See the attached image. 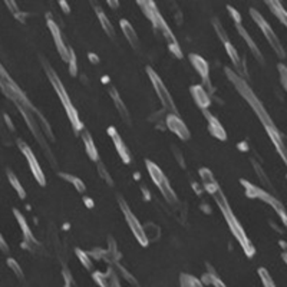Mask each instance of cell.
<instances>
[{"label": "cell", "mask_w": 287, "mask_h": 287, "mask_svg": "<svg viewBox=\"0 0 287 287\" xmlns=\"http://www.w3.org/2000/svg\"><path fill=\"white\" fill-rule=\"evenodd\" d=\"M190 60H191L193 66L196 68V71L201 75V78H204L205 81H208V63L205 62V59H203L200 55L191 53L190 55Z\"/></svg>", "instance_id": "obj_15"}, {"label": "cell", "mask_w": 287, "mask_h": 287, "mask_svg": "<svg viewBox=\"0 0 287 287\" xmlns=\"http://www.w3.org/2000/svg\"><path fill=\"white\" fill-rule=\"evenodd\" d=\"M109 135H112V138H114V141H115V147H117V150H118V152H120V155L123 158V161L125 163H129V155H128V151H126V148H125V145H123L122 139L120 138V135L112 129H109Z\"/></svg>", "instance_id": "obj_17"}, {"label": "cell", "mask_w": 287, "mask_h": 287, "mask_svg": "<svg viewBox=\"0 0 287 287\" xmlns=\"http://www.w3.org/2000/svg\"><path fill=\"white\" fill-rule=\"evenodd\" d=\"M258 276H260V279H261V283H263V286L264 287H276L274 285V282H273V279H272V276L269 274V272L266 270V269H258Z\"/></svg>", "instance_id": "obj_20"}, {"label": "cell", "mask_w": 287, "mask_h": 287, "mask_svg": "<svg viewBox=\"0 0 287 287\" xmlns=\"http://www.w3.org/2000/svg\"><path fill=\"white\" fill-rule=\"evenodd\" d=\"M240 182H242V185L244 187V190H246V196L248 197V198L260 200V201H263V203H266V204L270 205V207H272V208L279 214V217H280V218H282V221H283V226L287 228V211H286V208H285V205L282 204L276 197H273L270 193H267L266 190L258 188V187L253 185L251 182L244 181V180H242Z\"/></svg>", "instance_id": "obj_3"}, {"label": "cell", "mask_w": 287, "mask_h": 287, "mask_svg": "<svg viewBox=\"0 0 287 287\" xmlns=\"http://www.w3.org/2000/svg\"><path fill=\"white\" fill-rule=\"evenodd\" d=\"M236 26H237V30H239V33L242 35V38L246 41V43L248 45V47L251 49V52H253V55H254V58L263 65L264 63V59H263V55L260 53V50H258V47H257V45L254 43V41L251 39V36L247 33V30L240 25V23H236Z\"/></svg>", "instance_id": "obj_12"}, {"label": "cell", "mask_w": 287, "mask_h": 287, "mask_svg": "<svg viewBox=\"0 0 287 287\" xmlns=\"http://www.w3.org/2000/svg\"><path fill=\"white\" fill-rule=\"evenodd\" d=\"M96 13H98V17H99V22H101V25H102V28L105 29V32L109 35V36H115V32H114V28H112V25H111V22L106 19V16L104 15V12L101 10V9H96Z\"/></svg>", "instance_id": "obj_18"}, {"label": "cell", "mask_w": 287, "mask_h": 287, "mask_svg": "<svg viewBox=\"0 0 287 287\" xmlns=\"http://www.w3.org/2000/svg\"><path fill=\"white\" fill-rule=\"evenodd\" d=\"M286 178H287V177H286Z\"/></svg>", "instance_id": "obj_27"}, {"label": "cell", "mask_w": 287, "mask_h": 287, "mask_svg": "<svg viewBox=\"0 0 287 287\" xmlns=\"http://www.w3.org/2000/svg\"><path fill=\"white\" fill-rule=\"evenodd\" d=\"M10 181H12V184H13V185L16 187V191H17V193L20 194V197L23 198V197H25L23 188H22V185H20V184H17V181H16V177H13L12 174H10Z\"/></svg>", "instance_id": "obj_25"}, {"label": "cell", "mask_w": 287, "mask_h": 287, "mask_svg": "<svg viewBox=\"0 0 287 287\" xmlns=\"http://www.w3.org/2000/svg\"><path fill=\"white\" fill-rule=\"evenodd\" d=\"M250 15H251V17H253V20L257 23V26L260 28V30L263 32V35L266 36L267 42L270 43V46H272V49L274 50V53H276L280 59H285V58H286L285 47H283L282 42L279 41L276 32H274V30L272 29V26L269 25V22H267V20L261 16V13L257 12L256 9H250Z\"/></svg>", "instance_id": "obj_4"}, {"label": "cell", "mask_w": 287, "mask_h": 287, "mask_svg": "<svg viewBox=\"0 0 287 287\" xmlns=\"http://www.w3.org/2000/svg\"><path fill=\"white\" fill-rule=\"evenodd\" d=\"M204 112V115L207 117V120H208V128H210V132L215 136V138H218V139H221V141H226L227 139V135H226V131H224V128L221 126V123L218 122L207 109L203 111Z\"/></svg>", "instance_id": "obj_11"}, {"label": "cell", "mask_w": 287, "mask_h": 287, "mask_svg": "<svg viewBox=\"0 0 287 287\" xmlns=\"http://www.w3.org/2000/svg\"><path fill=\"white\" fill-rule=\"evenodd\" d=\"M121 28H122L123 35H125V38L128 39V42H129L134 47H136L139 42H138V36H136L135 30L132 29V26H131L126 20H121Z\"/></svg>", "instance_id": "obj_16"}, {"label": "cell", "mask_w": 287, "mask_h": 287, "mask_svg": "<svg viewBox=\"0 0 287 287\" xmlns=\"http://www.w3.org/2000/svg\"><path fill=\"white\" fill-rule=\"evenodd\" d=\"M277 69H279V75H280V82H282L283 88L286 89L287 92V65H285V63H279Z\"/></svg>", "instance_id": "obj_23"}, {"label": "cell", "mask_w": 287, "mask_h": 287, "mask_svg": "<svg viewBox=\"0 0 287 287\" xmlns=\"http://www.w3.org/2000/svg\"><path fill=\"white\" fill-rule=\"evenodd\" d=\"M47 75H49L50 82L53 83V88L56 89L58 95L60 96V101H62V104H63V106H65V109H66V112H68V117H69V120H71V122H72L74 129H75V131H79V129L82 128V123L79 121V117H78L76 109H75V108L72 106V104H71V99H69V96H68V92L65 91L62 82L59 81V78L56 76V74H55L50 68H47Z\"/></svg>", "instance_id": "obj_5"}, {"label": "cell", "mask_w": 287, "mask_h": 287, "mask_svg": "<svg viewBox=\"0 0 287 287\" xmlns=\"http://www.w3.org/2000/svg\"><path fill=\"white\" fill-rule=\"evenodd\" d=\"M212 196H214V200H215L217 205L220 207V210H221V212H223V215H224V218H226V221H227V224H228V228H230L231 233H233V236L237 239V242L240 243V246L243 247V250H244L247 257H253V256L256 254V248L253 247L251 242L248 240L244 228L242 227V224H240L239 220L236 218L233 210L230 208V205L227 203L226 196L221 193L220 188H218L215 193H212Z\"/></svg>", "instance_id": "obj_2"}, {"label": "cell", "mask_w": 287, "mask_h": 287, "mask_svg": "<svg viewBox=\"0 0 287 287\" xmlns=\"http://www.w3.org/2000/svg\"><path fill=\"white\" fill-rule=\"evenodd\" d=\"M22 150H23V152H25V155H26V158H28V161H29V165H30V169H32V172H33V175L36 177V180L39 181V184L45 185V175H43V172H42L41 166L38 164V161H36L33 152H32L28 147H25V145L22 147Z\"/></svg>", "instance_id": "obj_10"}, {"label": "cell", "mask_w": 287, "mask_h": 287, "mask_svg": "<svg viewBox=\"0 0 287 287\" xmlns=\"http://www.w3.org/2000/svg\"><path fill=\"white\" fill-rule=\"evenodd\" d=\"M166 126L171 132H174L177 136H180L181 139H188L190 138V131L185 126V123L181 121V118L178 115L169 114L166 117Z\"/></svg>", "instance_id": "obj_8"}, {"label": "cell", "mask_w": 287, "mask_h": 287, "mask_svg": "<svg viewBox=\"0 0 287 287\" xmlns=\"http://www.w3.org/2000/svg\"><path fill=\"white\" fill-rule=\"evenodd\" d=\"M266 3H267L269 9L272 10V13L287 28V10L283 7V4L277 0H269Z\"/></svg>", "instance_id": "obj_14"}, {"label": "cell", "mask_w": 287, "mask_h": 287, "mask_svg": "<svg viewBox=\"0 0 287 287\" xmlns=\"http://www.w3.org/2000/svg\"><path fill=\"white\" fill-rule=\"evenodd\" d=\"M112 95H114V101H115V104H117V106H118V111H120V114H121L123 118L128 121V112H126V109H125V105H123L122 102H121V99H120L118 93H117L115 91H112Z\"/></svg>", "instance_id": "obj_22"}, {"label": "cell", "mask_w": 287, "mask_h": 287, "mask_svg": "<svg viewBox=\"0 0 287 287\" xmlns=\"http://www.w3.org/2000/svg\"><path fill=\"white\" fill-rule=\"evenodd\" d=\"M191 93H193V96H194V101L197 102V105L205 111L208 106H210V98H208V95H207V92H205V89L203 86H200V85H196V86H193L191 88Z\"/></svg>", "instance_id": "obj_13"}, {"label": "cell", "mask_w": 287, "mask_h": 287, "mask_svg": "<svg viewBox=\"0 0 287 287\" xmlns=\"http://www.w3.org/2000/svg\"><path fill=\"white\" fill-rule=\"evenodd\" d=\"M226 74L228 76V79L234 83L236 89L240 92V95L248 102V105L251 106V109L254 111V114L257 115V118L260 120L261 125L264 126L269 138L272 139L274 148L277 150L279 155L282 157V160L285 161V164L287 165V144L285 142V136L282 135V132L279 131V128L276 126V123L273 122L272 117L269 115V112L266 111L264 105L261 104V101L257 98V95L253 92V89L247 85L244 79H242L237 74H234L230 69H226Z\"/></svg>", "instance_id": "obj_1"}, {"label": "cell", "mask_w": 287, "mask_h": 287, "mask_svg": "<svg viewBox=\"0 0 287 287\" xmlns=\"http://www.w3.org/2000/svg\"><path fill=\"white\" fill-rule=\"evenodd\" d=\"M282 258H283V261L287 264V251H283V254H282Z\"/></svg>", "instance_id": "obj_26"}, {"label": "cell", "mask_w": 287, "mask_h": 287, "mask_svg": "<svg viewBox=\"0 0 287 287\" xmlns=\"http://www.w3.org/2000/svg\"><path fill=\"white\" fill-rule=\"evenodd\" d=\"M83 142H85V147H86V152H88V155H89L92 160H96V158H98V157H96V148H95L93 141H92V138H91V135H89L88 132H85V134H83Z\"/></svg>", "instance_id": "obj_19"}, {"label": "cell", "mask_w": 287, "mask_h": 287, "mask_svg": "<svg viewBox=\"0 0 287 287\" xmlns=\"http://www.w3.org/2000/svg\"><path fill=\"white\" fill-rule=\"evenodd\" d=\"M120 204H121V208H122V211H123V215H125V218H126V221H128V224H129V228H131V231L134 233L135 239L139 242V244H141V246H147V244H148V240H147V237H145L144 227L139 224V221L136 220V217L131 212V210L126 207V204H125L123 201H121Z\"/></svg>", "instance_id": "obj_7"}, {"label": "cell", "mask_w": 287, "mask_h": 287, "mask_svg": "<svg viewBox=\"0 0 287 287\" xmlns=\"http://www.w3.org/2000/svg\"><path fill=\"white\" fill-rule=\"evenodd\" d=\"M63 178H66V180L71 181L75 187H78V190H79L81 193L85 190V185H83V182L81 180H78V178H75V177H71V175H63Z\"/></svg>", "instance_id": "obj_24"}, {"label": "cell", "mask_w": 287, "mask_h": 287, "mask_svg": "<svg viewBox=\"0 0 287 287\" xmlns=\"http://www.w3.org/2000/svg\"><path fill=\"white\" fill-rule=\"evenodd\" d=\"M49 29H50V32H52L53 41H55V43H56V47H58V50H59V53H60L62 59H63V60H69L71 50H68V49H66L65 43L62 42V36H60V32H59L58 26H56L55 23H52V20H49Z\"/></svg>", "instance_id": "obj_9"}, {"label": "cell", "mask_w": 287, "mask_h": 287, "mask_svg": "<svg viewBox=\"0 0 287 287\" xmlns=\"http://www.w3.org/2000/svg\"><path fill=\"white\" fill-rule=\"evenodd\" d=\"M147 72H148V75H150V79H151V82L154 85V89H155V92H157V95H158V98H160V101L163 102V105H164V108L166 111H169L171 114H174V115H177V109H175V104H174V101H172V98H171V95H169V92H168V89H166V86H165L163 81L160 79V76L151 69V68H148L147 69Z\"/></svg>", "instance_id": "obj_6"}, {"label": "cell", "mask_w": 287, "mask_h": 287, "mask_svg": "<svg viewBox=\"0 0 287 287\" xmlns=\"http://www.w3.org/2000/svg\"><path fill=\"white\" fill-rule=\"evenodd\" d=\"M253 165H254V169L257 171V174H258V177H260V180H261V182L264 184V185H267L269 188H272V184H270V181H269V178H267V175L264 174V171L261 169V166L257 164L256 161H253Z\"/></svg>", "instance_id": "obj_21"}]
</instances>
